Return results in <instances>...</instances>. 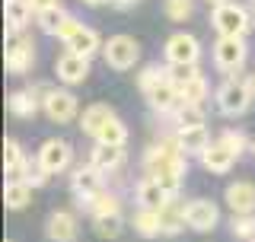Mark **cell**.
Listing matches in <instances>:
<instances>
[{"label":"cell","mask_w":255,"mask_h":242,"mask_svg":"<svg viewBox=\"0 0 255 242\" xmlns=\"http://www.w3.org/2000/svg\"><path fill=\"white\" fill-rule=\"evenodd\" d=\"M143 169H147V175H153L169 195H179L182 179H185V150H182L179 137L169 134L159 143H153V147L147 150V156H143Z\"/></svg>","instance_id":"cell-1"},{"label":"cell","mask_w":255,"mask_h":242,"mask_svg":"<svg viewBox=\"0 0 255 242\" xmlns=\"http://www.w3.org/2000/svg\"><path fill=\"white\" fill-rule=\"evenodd\" d=\"M252 99H255V83L252 80H239L236 74L217 86V109L230 118L246 115L249 106H252Z\"/></svg>","instance_id":"cell-2"},{"label":"cell","mask_w":255,"mask_h":242,"mask_svg":"<svg viewBox=\"0 0 255 242\" xmlns=\"http://www.w3.org/2000/svg\"><path fill=\"white\" fill-rule=\"evenodd\" d=\"M211 26L217 29V35H246L252 29V13L236 0H223V3H214Z\"/></svg>","instance_id":"cell-3"},{"label":"cell","mask_w":255,"mask_h":242,"mask_svg":"<svg viewBox=\"0 0 255 242\" xmlns=\"http://www.w3.org/2000/svg\"><path fill=\"white\" fill-rule=\"evenodd\" d=\"M3 58H6V74L19 77L26 74L35 61V45L29 35H22V29H6V45H3Z\"/></svg>","instance_id":"cell-4"},{"label":"cell","mask_w":255,"mask_h":242,"mask_svg":"<svg viewBox=\"0 0 255 242\" xmlns=\"http://www.w3.org/2000/svg\"><path fill=\"white\" fill-rule=\"evenodd\" d=\"M246 58H249V48H246V35H220L214 45V64H217L220 74H239Z\"/></svg>","instance_id":"cell-5"},{"label":"cell","mask_w":255,"mask_h":242,"mask_svg":"<svg viewBox=\"0 0 255 242\" xmlns=\"http://www.w3.org/2000/svg\"><path fill=\"white\" fill-rule=\"evenodd\" d=\"M61 42L64 48H70V51H77V54H83V58H93L96 51H102V38H99V32H96L93 26H83L80 19H74L70 16V22L61 29Z\"/></svg>","instance_id":"cell-6"},{"label":"cell","mask_w":255,"mask_h":242,"mask_svg":"<svg viewBox=\"0 0 255 242\" xmlns=\"http://www.w3.org/2000/svg\"><path fill=\"white\" fill-rule=\"evenodd\" d=\"M102 58H106V64L112 70H131L140 61V45L131 35H112L102 45Z\"/></svg>","instance_id":"cell-7"},{"label":"cell","mask_w":255,"mask_h":242,"mask_svg":"<svg viewBox=\"0 0 255 242\" xmlns=\"http://www.w3.org/2000/svg\"><path fill=\"white\" fill-rule=\"evenodd\" d=\"M102 169L93 163H86V166H77L74 169V175H70V191H74V198H77V204L80 207H86L90 201L99 195V191H106V185H102Z\"/></svg>","instance_id":"cell-8"},{"label":"cell","mask_w":255,"mask_h":242,"mask_svg":"<svg viewBox=\"0 0 255 242\" xmlns=\"http://www.w3.org/2000/svg\"><path fill=\"white\" fill-rule=\"evenodd\" d=\"M42 112L54 121V124H70V121L80 115L77 96H74V93H67V90H45Z\"/></svg>","instance_id":"cell-9"},{"label":"cell","mask_w":255,"mask_h":242,"mask_svg":"<svg viewBox=\"0 0 255 242\" xmlns=\"http://www.w3.org/2000/svg\"><path fill=\"white\" fill-rule=\"evenodd\" d=\"M38 163L51 175H58L74 163V147H70L67 140H61V137H51V140H45L42 147H38Z\"/></svg>","instance_id":"cell-10"},{"label":"cell","mask_w":255,"mask_h":242,"mask_svg":"<svg viewBox=\"0 0 255 242\" xmlns=\"http://www.w3.org/2000/svg\"><path fill=\"white\" fill-rule=\"evenodd\" d=\"M54 74L64 86H80L86 77H90V58H83V54L77 51H64L58 61H54Z\"/></svg>","instance_id":"cell-11"},{"label":"cell","mask_w":255,"mask_h":242,"mask_svg":"<svg viewBox=\"0 0 255 242\" xmlns=\"http://www.w3.org/2000/svg\"><path fill=\"white\" fill-rule=\"evenodd\" d=\"M185 220H188V230L211 233L220 223V211H217V204H214V201L195 198V201H188V204H185Z\"/></svg>","instance_id":"cell-12"},{"label":"cell","mask_w":255,"mask_h":242,"mask_svg":"<svg viewBox=\"0 0 255 242\" xmlns=\"http://www.w3.org/2000/svg\"><path fill=\"white\" fill-rule=\"evenodd\" d=\"M166 64H185V61H198L201 58V42L188 32H175V35L166 38Z\"/></svg>","instance_id":"cell-13"},{"label":"cell","mask_w":255,"mask_h":242,"mask_svg":"<svg viewBox=\"0 0 255 242\" xmlns=\"http://www.w3.org/2000/svg\"><path fill=\"white\" fill-rule=\"evenodd\" d=\"M147 102H150V109H153L156 115H175L179 106H182V93H179V86L166 77L163 83H156L153 90L147 93Z\"/></svg>","instance_id":"cell-14"},{"label":"cell","mask_w":255,"mask_h":242,"mask_svg":"<svg viewBox=\"0 0 255 242\" xmlns=\"http://www.w3.org/2000/svg\"><path fill=\"white\" fill-rule=\"evenodd\" d=\"M45 90H48V86H26V90L10 93V99H6V109H10V115H16V118H32L38 109H42Z\"/></svg>","instance_id":"cell-15"},{"label":"cell","mask_w":255,"mask_h":242,"mask_svg":"<svg viewBox=\"0 0 255 242\" xmlns=\"http://www.w3.org/2000/svg\"><path fill=\"white\" fill-rule=\"evenodd\" d=\"M198 156H201V166L207 169V172H214V175H223V172H230V169H233V163L239 159L236 153H233V150L227 147V143L220 140V137H217V140H211V143H207V147H204L201 153H198Z\"/></svg>","instance_id":"cell-16"},{"label":"cell","mask_w":255,"mask_h":242,"mask_svg":"<svg viewBox=\"0 0 255 242\" xmlns=\"http://www.w3.org/2000/svg\"><path fill=\"white\" fill-rule=\"evenodd\" d=\"M45 236L51 242H74L80 236V223L70 211H54L45 220Z\"/></svg>","instance_id":"cell-17"},{"label":"cell","mask_w":255,"mask_h":242,"mask_svg":"<svg viewBox=\"0 0 255 242\" xmlns=\"http://www.w3.org/2000/svg\"><path fill=\"white\" fill-rule=\"evenodd\" d=\"M90 159L102 169V172H115V169H122V166H125L128 150H125V143L96 140V147H93V153H90Z\"/></svg>","instance_id":"cell-18"},{"label":"cell","mask_w":255,"mask_h":242,"mask_svg":"<svg viewBox=\"0 0 255 242\" xmlns=\"http://www.w3.org/2000/svg\"><path fill=\"white\" fill-rule=\"evenodd\" d=\"M227 207L233 214H255V185L252 182H233L223 191Z\"/></svg>","instance_id":"cell-19"},{"label":"cell","mask_w":255,"mask_h":242,"mask_svg":"<svg viewBox=\"0 0 255 242\" xmlns=\"http://www.w3.org/2000/svg\"><path fill=\"white\" fill-rule=\"evenodd\" d=\"M134 198H137V207H150V211H159V207H163L172 195L153 179V175H147V179H140V182H137V188H134Z\"/></svg>","instance_id":"cell-20"},{"label":"cell","mask_w":255,"mask_h":242,"mask_svg":"<svg viewBox=\"0 0 255 242\" xmlns=\"http://www.w3.org/2000/svg\"><path fill=\"white\" fill-rule=\"evenodd\" d=\"M35 198V185L26 182V179H6V188H3V204L6 211H26Z\"/></svg>","instance_id":"cell-21"},{"label":"cell","mask_w":255,"mask_h":242,"mask_svg":"<svg viewBox=\"0 0 255 242\" xmlns=\"http://www.w3.org/2000/svg\"><path fill=\"white\" fill-rule=\"evenodd\" d=\"M159 223H163V236H175V233H182V230L188 227L185 204L179 201V195H172L163 207H159Z\"/></svg>","instance_id":"cell-22"},{"label":"cell","mask_w":255,"mask_h":242,"mask_svg":"<svg viewBox=\"0 0 255 242\" xmlns=\"http://www.w3.org/2000/svg\"><path fill=\"white\" fill-rule=\"evenodd\" d=\"M115 115V112H112L106 102H93V106H86L83 109V115H80V127H83V134L86 137H99V131L102 127H106V121Z\"/></svg>","instance_id":"cell-23"},{"label":"cell","mask_w":255,"mask_h":242,"mask_svg":"<svg viewBox=\"0 0 255 242\" xmlns=\"http://www.w3.org/2000/svg\"><path fill=\"white\" fill-rule=\"evenodd\" d=\"M26 166H29V159H26V153H22L19 140L6 137L3 140V172H6V179H22V175H26Z\"/></svg>","instance_id":"cell-24"},{"label":"cell","mask_w":255,"mask_h":242,"mask_svg":"<svg viewBox=\"0 0 255 242\" xmlns=\"http://www.w3.org/2000/svg\"><path fill=\"white\" fill-rule=\"evenodd\" d=\"M175 137H179V143H182V150H185V156L188 153H201L207 143H211V134H207V124H191V127H175Z\"/></svg>","instance_id":"cell-25"},{"label":"cell","mask_w":255,"mask_h":242,"mask_svg":"<svg viewBox=\"0 0 255 242\" xmlns=\"http://www.w3.org/2000/svg\"><path fill=\"white\" fill-rule=\"evenodd\" d=\"M35 16H38V29H42L45 35H54V38H58V35H61V29L70 22V13H67V10H61V3H58V6H48V10L35 13Z\"/></svg>","instance_id":"cell-26"},{"label":"cell","mask_w":255,"mask_h":242,"mask_svg":"<svg viewBox=\"0 0 255 242\" xmlns=\"http://www.w3.org/2000/svg\"><path fill=\"white\" fill-rule=\"evenodd\" d=\"M93 230H96V236H102V239H118L125 233L122 211H118V214H99V217H93Z\"/></svg>","instance_id":"cell-27"},{"label":"cell","mask_w":255,"mask_h":242,"mask_svg":"<svg viewBox=\"0 0 255 242\" xmlns=\"http://www.w3.org/2000/svg\"><path fill=\"white\" fill-rule=\"evenodd\" d=\"M134 230H137L143 239L163 236V223H159V211H150V207H140V211L134 214Z\"/></svg>","instance_id":"cell-28"},{"label":"cell","mask_w":255,"mask_h":242,"mask_svg":"<svg viewBox=\"0 0 255 242\" xmlns=\"http://www.w3.org/2000/svg\"><path fill=\"white\" fill-rule=\"evenodd\" d=\"M32 13L35 10L29 0H6V29H26Z\"/></svg>","instance_id":"cell-29"},{"label":"cell","mask_w":255,"mask_h":242,"mask_svg":"<svg viewBox=\"0 0 255 242\" xmlns=\"http://www.w3.org/2000/svg\"><path fill=\"white\" fill-rule=\"evenodd\" d=\"M179 93H182V102H185V106H201V102L207 99V93H211V86H207V80L198 74L195 80L182 83V86H179Z\"/></svg>","instance_id":"cell-30"},{"label":"cell","mask_w":255,"mask_h":242,"mask_svg":"<svg viewBox=\"0 0 255 242\" xmlns=\"http://www.w3.org/2000/svg\"><path fill=\"white\" fill-rule=\"evenodd\" d=\"M86 211H90L93 217H99V214H118V211H122V201L112 195V191H99V195L86 204Z\"/></svg>","instance_id":"cell-31"},{"label":"cell","mask_w":255,"mask_h":242,"mask_svg":"<svg viewBox=\"0 0 255 242\" xmlns=\"http://www.w3.org/2000/svg\"><path fill=\"white\" fill-rule=\"evenodd\" d=\"M96 140H109V143H128V124L118 115H112L106 121V127L99 131V137Z\"/></svg>","instance_id":"cell-32"},{"label":"cell","mask_w":255,"mask_h":242,"mask_svg":"<svg viewBox=\"0 0 255 242\" xmlns=\"http://www.w3.org/2000/svg\"><path fill=\"white\" fill-rule=\"evenodd\" d=\"M166 74H169V80L175 86H182L188 80H195L201 70H198V61H185V64H166Z\"/></svg>","instance_id":"cell-33"},{"label":"cell","mask_w":255,"mask_h":242,"mask_svg":"<svg viewBox=\"0 0 255 242\" xmlns=\"http://www.w3.org/2000/svg\"><path fill=\"white\" fill-rule=\"evenodd\" d=\"M166 77H169V74H166V70L159 67V64H150V67H143L140 74H137V90H140L143 96H147V93L153 90L156 83H163Z\"/></svg>","instance_id":"cell-34"},{"label":"cell","mask_w":255,"mask_h":242,"mask_svg":"<svg viewBox=\"0 0 255 242\" xmlns=\"http://www.w3.org/2000/svg\"><path fill=\"white\" fill-rule=\"evenodd\" d=\"M191 124H204V112L201 106H185L182 102L175 112V127H191Z\"/></svg>","instance_id":"cell-35"},{"label":"cell","mask_w":255,"mask_h":242,"mask_svg":"<svg viewBox=\"0 0 255 242\" xmlns=\"http://www.w3.org/2000/svg\"><path fill=\"white\" fill-rule=\"evenodd\" d=\"M195 13V0H166V16L172 22H185Z\"/></svg>","instance_id":"cell-36"},{"label":"cell","mask_w":255,"mask_h":242,"mask_svg":"<svg viewBox=\"0 0 255 242\" xmlns=\"http://www.w3.org/2000/svg\"><path fill=\"white\" fill-rule=\"evenodd\" d=\"M230 230L243 239H255V214H233L230 220Z\"/></svg>","instance_id":"cell-37"},{"label":"cell","mask_w":255,"mask_h":242,"mask_svg":"<svg viewBox=\"0 0 255 242\" xmlns=\"http://www.w3.org/2000/svg\"><path fill=\"white\" fill-rule=\"evenodd\" d=\"M22 179H26V182H32L35 188H42V185H45L48 179H51V172H48V169H45L42 163H38V156H35V159H29V166H26V175H22Z\"/></svg>","instance_id":"cell-38"},{"label":"cell","mask_w":255,"mask_h":242,"mask_svg":"<svg viewBox=\"0 0 255 242\" xmlns=\"http://www.w3.org/2000/svg\"><path fill=\"white\" fill-rule=\"evenodd\" d=\"M220 140L227 143V147L233 150L236 156H243V153H246V147H252V143L246 140V134H239V131H223V134H220Z\"/></svg>","instance_id":"cell-39"},{"label":"cell","mask_w":255,"mask_h":242,"mask_svg":"<svg viewBox=\"0 0 255 242\" xmlns=\"http://www.w3.org/2000/svg\"><path fill=\"white\" fill-rule=\"evenodd\" d=\"M29 3H32V10H35V13H42V10H48V6H58L61 0H29Z\"/></svg>","instance_id":"cell-40"},{"label":"cell","mask_w":255,"mask_h":242,"mask_svg":"<svg viewBox=\"0 0 255 242\" xmlns=\"http://www.w3.org/2000/svg\"><path fill=\"white\" fill-rule=\"evenodd\" d=\"M86 6H106V3H112V0H83Z\"/></svg>","instance_id":"cell-41"},{"label":"cell","mask_w":255,"mask_h":242,"mask_svg":"<svg viewBox=\"0 0 255 242\" xmlns=\"http://www.w3.org/2000/svg\"><path fill=\"white\" fill-rule=\"evenodd\" d=\"M115 6H131V3H137V0H112Z\"/></svg>","instance_id":"cell-42"},{"label":"cell","mask_w":255,"mask_h":242,"mask_svg":"<svg viewBox=\"0 0 255 242\" xmlns=\"http://www.w3.org/2000/svg\"><path fill=\"white\" fill-rule=\"evenodd\" d=\"M211 3H223V0H211Z\"/></svg>","instance_id":"cell-43"},{"label":"cell","mask_w":255,"mask_h":242,"mask_svg":"<svg viewBox=\"0 0 255 242\" xmlns=\"http://www.w3.org/2000/svg\"><path fill=\"white\" fill-rule=\"evenodd\" d=\"M252 153H255V140H252Z\"/></svg>","instance_id":"cell-44"},{"label":"cell","mask_w":255,"mask_h":242,"mask_svg":"<svg viewBox=\"0 0 255 242\" xmlns=\"http://www.w3.org/2000/svg\"><path fill=\"white\" fill-rule=\"evenodd\" d=\"M252 83H255V74H252Z\"/></svg>","instance_id":"cell-45"},{"label":"cell","mask_w":255,"mask_h":242,"mask_svg":"<svg viewBox=\"0 0 255 242\" xmlns=\"http://www.w3.org/2000/svg\"><path fill=\"white\" fill-rule=\"evenodd\" d=\"M252 3H255V0H252Z\"/></svg>","instance_id":"cell-46"}]
</instances>
